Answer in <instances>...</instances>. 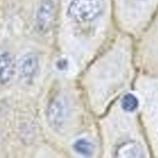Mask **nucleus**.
Returning a JSON list of instances; mask_svg holds the SVG:
<instances>
[{
    "mask_svg": "<svg viewBox=\"0 0 158 158\" xmlns=\"http://www.w3.org/2000/svg\"><path fill=\"white\" fill-rule=\"evenodd\" d=\"M102 0H72L67 13L77 22H89L97 18L102 12Z\"/></svg>",
    "mask_w": 158,
    "mask_h": 158,
    "instance_id": "f257e3e1",
    "label": "nucleus"
},
{
    "mask_svg": "<svg viewBox=\"0 0 158 158\" xmlns=\"http://www.w3.org/2000/svg\"><path fill=\"white\" fill-rule=\"evenodd\" d=\"M46 117L48 124L54 131H60L64 127L68 118V106L63 97L55 96L50 100Z\"/></svg>",
    "mask_w": 158,
    "mask_h": 158,
    "instance_id": "f03ea898",
    "label": "nucleus"
},
{
    "mask_svg": "<svg viewBox=\"0 0 158 158\" xmlns=\"http://www.w3.org/2000/svg\"><path fill=\"white\" fill-rule=\"evenodd\" d=\"M54 14V3L52 0H43L36 15V26L40 32H46L50 28Z\"/></svg>",
    "mask_w": 158,
    "mask_h": 158,
    "instance_id": "7ed1b4c3",
    "label": "nucleus"
},
{
    "mask_svg": "<svg viewBox=\"0 0 158 158\" xmlns=\"http://www.w3.org/2000/svg\"><path fill=\"white\" fill-rule=\"evenodd\" d=\"M147 156L143 146L139 142L125 141L117 146L114 151V157L120 158L144 157Z\"/></svg>",
    "mask_w": 158,
    "mask_h": 158,
    "instance_id": "20e7f679",
    "label": "nucleus"
},
{
    "mask_svg": "<svg viewBox=\"0 0 158 158\" xmlns=\"http://www.w3.org/2000/svg\"><path fill=\"white\" fill-rule=\"evenodd\" d=\"M38 69V59L33 53H26L22 56L19 63V73L23 79L29 80L35 76Z\"/></svg>",
    "mask_w": 158,
    "mask_h": 158,
    "instance_id": "39448f33",
    "label": "nucleus"
},
{
    "mask_svg": "<svg viewBox=\"0 0 158 158\" xmlns=\"http://www.w3.org/2000/svg\"><path fill=\"white\" fill-rule=\"evenodd\" d=\"M15 69V64L12 56L9 52L0 55V83H7L12 79Z\"/></svg>",
    "mask_w": 158,
    "mask_h": 158,
    "instance_id": "423d86ee",
    "label": "nucleus"
},
{
    "mask_svg": "<svg viewBox=\"0 0 158 158\" xmlns=\"http://www.w3.org/2000/svg\"><path fill=\"white\" fill-rule=\"evenodd\" d=\"M152 86V103L151 114L153 124V137H154L155 148L158 153V80L153 83Z\"/></svg>",
    "mask_w": 158,
    "mask_h": 158,
    "instance_id": "0eeeda50",
    "label": "nucleus"
},
{
    "mask_svg": "<svg viewBox=\"0 0 158 158\" xmlns=\"http://www.w3.org/2000/svg\"><path fill=\"white\" fill-rule=\"evenodd\" d=\"M73 149L77 154L85 157H90L93 154L94 147L91 142L85 138L76 140L73 144Z\"/></svg>",
    "mask_w": 158,
    "mask_h": 158,
    "instance_id": "6e6552de",
    "label": "nucleus"
},
{
    "mask_svg": "<svg viewBox=\"0 0 158 158\" xmlns=\"http://www.w3.org/2000/svg\"><path fill=\"white\" fill-rule=\"evenodd\" d=\"M139 106V99L133 94H126L121 100V106L122 110L126 112H133L138 109Z\"/></svg>",
    "mask_w": 158,
    "mask_h": 158,
    "instance_id": "1a4fd4ad",
    "label": "nucleus"
},
{
    "mask_svg": "<svg viewBox=\"0 0 158 158\" xmlns=\"http://www.w3.org/2000/svg\"><path fill=\"white\" fill-rule=\"evenodd\" d=\"M56 67L59 71H64L68 69V62L66 59H60L56 63Z\"/></svg>",
    "mask_w": 158,
    "mask_h": 158,
    "instance_id": "9d476101",
    "label": "nucleus"
}]
</instances>
